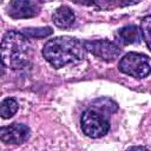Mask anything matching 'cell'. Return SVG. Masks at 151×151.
<instances>
[{"label": "cell", "mask_w": 151, "mask_h": 151, "mask_svg": "<svg viewBox=\"0 0 151 151\" xmlns=\"http://www.w3.org/2000/svg\"><path fill=\"white\" fill-rule=\"evenodd\" d=\"M32 57V44L22 32L8 31L5 33L0 42V60L5 67L25 68L31 64Z\"/></svg>", "instance_id": "6da1fadb"}, {"label": "cell", "mask_w": 151, "mask_h": 151, "mask_svg": "<svg viewBox=\"0 0 151 151\" xmlns=\"http://www.w3.org/2000/svg\"><path fill=\"white\" fill-rule=\"evenodd\" d=\"M44 58L55 68L81 60L86 55L84 42L72 37H57L48 40L42 48Z\"/></svg>", "instance_id": "7a4b0ae2"}, {"label": "cell", "mask_w": 151, "mask_h": 151, "mask_svg": "<svg viewBox=\"0 0 151 151\" xmlns=\"http://www.w3.org/2000/svg\"><path fill=\"white\" fill-rule=\"evenodd\" d=\"M119 71L133 78H145L151 70L150 57L138 52L126 53L118 64Z\"/></svg>", "instance_id": "3957f363"}, {"label": "cell", "mask_w": 151, "mask_h": 151, "mask_svg": "<svg viewBox=\"0 0 151 151\" xmlns=\"http://www.w3.org/2000/svg\"><path fill=\"white\" fill-rule=\"evenodd\" d=\"M80 126L83 132L90 138H100L105 136L110 129L107 117L103 114V111L87 110L83 113L80 119Z\"/></svg>", "instance_id": "277c9868"}, {"label": "cell", "mask_w": 151, "mask_h": 151, "mask_svg": "<svg viewBox=\"0 0 151 151\" xmlns=\"http://www.w3.org/2000/svg\"><path fill=\"white\" fill-rule=\"evenodd\" d=\"M84 46H85L86 51L91 52L93 55H96L105 61H113L122 53V50L114 42H112L110 40L84 41Z\"/></svg>", "instance_id": "5b68a950"}, {"label": "cell", "mask_w": 151, "mask_h": 151, "mask_svg": "<svg viewBox=\"0 0 151 151\" xmlns=\"http://www.w3.org/2000/svg\"><path fill=\"white\" fill-rule=\"evenodd\" d=\"M29 127L25 124L13 123L7 126L0 127V140L5 144L19 145L25 143L29 137Z\"/></svg>", "instance_id": "8992f818"}, {"label": "cell", "mask_w": 151, "mask_h": 151, "mask_svg": "<svg viewBox=\"0 0 151 151\" xmlns=\"http://www.w3.org/2000/svg\"><path fill=\"white\" fill-rule=\"evenodd\" d=\"M39 8L33 0H13L8 6V15L13 19H27L37 15Z\"/></svg>", "instance_id": "52a82bcc"}, {"label": "cell", "mask_w": 151, "mask_h": 151, "mask_svg": "<svg viewBox=\"0 0 151 151\" xmlns=\"http://www.w3.org/2000/svg\"><path fill=\"white\" fill-rule=\"evenodd\" d=\"M52 20L54 22V25L59 28H67L70 27L74 20H76V15L73 13V11L67 7V6H60L59 8H57L52 15Z\"/></svg>", "instance_id": "ba28073f"}, {"label": "cell", "mask_w": 151, "mask_h": 151, "mask_svg": "<svg viewBox=\"0 0 151 151\" xmlns=\"http://www.w3.org/2000/svg\"><path fill=\"white\" fill-rule=\"evenodd\" d=\"M117 40L122 44V45H131V44H136L140 40L142 35H140V31L137 26L131 25V26H125L122 27L117 31L116 33Z\"/></svg>", "instance_id": "9c48e42d"}, {"label": "cell", "mask_w": 151, "mask_h": 151, "mask_svg": "<svg viewBox=\"0 0 151 151\" xmlns=\"http://www.w3.org/2000/svg\"><path fill=\"white\" fill-rule=\"evenodd\" d=\"M18 101L15 100V98L8 97L6 99H4L0 103V117L4 119H8L11 117H13L17 111H18Z\"/></svg>", "instance_id": "30bf717a"}, {"label": "cell", "mask_w": 151, "mask_h": 151, "mask_svg": "<svg viewBox=\"0 0 151 151\" xmlns=\"http://www.w3.org/2000/svg\"><path fill=\"white\" fill-rule=\"evenodd\" d=\"M22 33L27 37V38H35V39H42L46 38L48 35H51L53 33V29L51 27H39V28H25L22 31Z\"/></svg>", "instance_id": "8fae6325"}, {"label": "cell", "mask_w": 151, "mask_h": 151, "mask_svg": "<svg viewBox=\"0 0 151 151\" xmlns=\"http://www.w3.org/2000/svg\"><path fill=\"white\" fill-rule=\"evenodd\" d=\"M150 29H151V17L150 15H146L143 18L142 20V25H140V35L144 38L145 40V44L147 46V48H151L150 47Z\"/></svg>", "instance_id": "7c38bea8"}, {"label": "cell", "mask_w": 151, "mask_h": 151, "mask_svg": "<svg viewBox=\"0 0 151 151\" xmlns=\"http://www.w3.org/2000/svg\"><path fill=\"white\" fill-rule=\"evenodd\" d=\"M94 105L99 109V111H107L109 113H113L114 111H117V104L109 98H101L97 100Z\"/></svg>", "instance_id": "4fadbf2b"}, {"label": "cell", "mask_w": 151, "mask_h": 151, "mask_svg": "<svg viewBox=\"0 0 151 151\" xmlns=\"http://www.w3.org/2000/svg\"><path fill=\"white\" fill-rule=\"evenodd\" d=\"M77 4H80V5H86V6H90V5H94L97 2V0H72Z\"/></svg>", "instance_id": "5bb4252c"}, {"label": "cell", "mask_w": 151, "mask_h": 151, "mask_svg": "<svg viewBox=\"0 0 151 151\" xmlns=\"http://www.w3.org/2000/svg\"><path fill=\"white\" fill-rule=\"evenodd\" d=\"M139 0H119L120 5L122 6H129V5H133V4H137Z\"/></svg>", "instance_id": "9a60e30c"}, {"label": "cell", "mask_w": 151, "mask_h": 151, "mask_svg": "<svg viewBox=\"0 0 151 151\" xmlns=\"http://www.w3.org/2000/svg\"><path fill=\"white\" fill-rule=\"evenodd\" d=\"M5 73V65L1 63V60H0V77L2 76Z\"/></svg>", "instance_id": "2e32d148"}]
</instances>
